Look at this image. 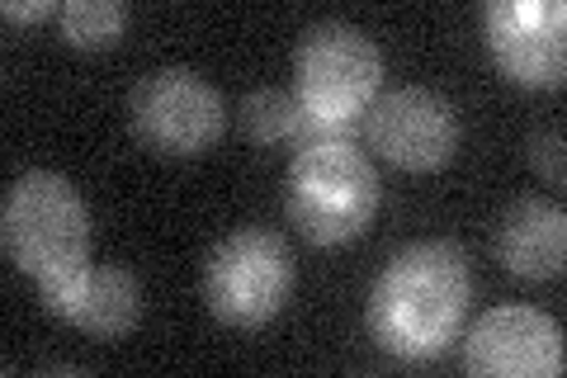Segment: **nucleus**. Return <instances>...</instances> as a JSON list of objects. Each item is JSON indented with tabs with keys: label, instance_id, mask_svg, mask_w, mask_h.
<instances>
[{
	"label": "nucleus",
	"instance_id": "1",
	"mask_svg": "<svg viewBox=\"0 0 567 378\" xmlns=\"http://www.w3.org/2000/svg\"><path fill=\"white\" fill-rule=\"evenodd\" d=\"M473 303V265L468 251L450 237H425L402 246L379 269L364 303L369 336L379 350L406 365L435 359L458 336Z\"/></svg>",
	"mask_w": 567,
	"mask_h": 378
},
{
	"label": "nucleus",
	"instance_id": "2",
	"mask_svg": "<svg viewBox=\"0 0 567 378\" xmlns=\"http://www.w3.org/2000/svg\"><path fill=\"white\" fill-rule=\"evenodd\" d=\"M0 246L33 284L71 279L91 265V208L58 171H24L6 190Z\"/></svg>",
	"mask_w": 567,
	"mask_h": 378
},
{
	"label": "nucleus",
	"instance_id": "3",
	"mask_svg": "<svg viewBox=\"0 0 567 378\" xmlns=\"http://www.w3.org/2000/svg\"><path fill=\"white\" fill-rule=\"evenodd\" d=\"M379 171L354 142H308L284 175V204L293 227L317 246L354 242L379 213Z\"/></svg>",
	"mask_w": 567,
	"mask_h": 378
},
{
	"label": "nucleus",
	"instance_id": "4",
	"mask_svg": "<svg viewBox=\"0 0 567 378\" xmlns=\"http://www.w3.org/2000/svg\"><path fill=\"white\" fill-rule=\"evenodd\" d=\"M383 85V52L360 24L317 20L293 48V95L317 119H364Z\"/></svg>",
	"mask_w": 567,
	"mask_h": 378
},
{
	"label": "nucleus",
	"instance_id": "5",
	"mask_svg": "<svg viewBox=\"0 0 567 378\" xmlns=\"http://www.w3.org/2000/svg\"><path fill=\"white\" fill-rule=\"evenodd\" d=\"M293 294V251L275 227H237L204 260V303L227 327H260Z\"/></svg>",
	"mask_w": 567,
	"mask_h": 378
},
{
	"label": "nucleus",
	"instance_id": "6",
	"mask_svg": "<svg viewBox=\"0 0 567 378\" xmlns=\"http://www.w3.org/2000/svg\"><path fill=\"white\" fill-rule=\"evenodd\" d=\"M128 123L142 147L162 156H199L227 129L223 95L194 67H152L128 90Z\"/></svg>",
	"mask_w": 567,
	"mask_h": 378
},
{
	"label": "nucleus",
	"instance_id": "7",
	"mask_svg": "<svg viewBox=\"0 0 567 378\" xmlns=\"http://www.w3.org/2000/svg\"><path fill=\"white\" fill-rule=\"evenodd\" d=\"M364 142L402 171H440L458 152V110L431 85H398L374 95L360 119Z\"/></svg>",
	"mask_w": 567,
	"mask_h": 378
},
{
	"label": "nucleus",
	"instance_id": "8",
	"mask_svg": "<svg viewBox=\"0 0 567 378\" xmlns=\"http://www.w3.org/2000/svg\"><path fill=\"white\" fill-rule=\"evenodd\" d=\"M563 327L525 303H496L473 317L464 369L477 378H554L563 374Z\"/></svg>",
	"mask_w": 567,
	"mask_h": 378
},
{
	"label": "nucleus",
	"instance_id": "9",
	"mask_svg": "<svg viewBox=\"0 0 567 378\" xmlns=\"http://www.w3.org/2000/svg\"><path fill=\"white\" fill-rule=\"evenodd\" d=\"M483 33L496 67L520 85H563L567 6L563 0H487Z\"/></svg>",
	"mask_w": 567,
	"mask_h": 378
},
{
	"label": "nucleus",
	"instance_id": "10",
	"mask_svg": "<svg viewBox=\"0 0 567 378\" xmlns=\"http://www.w3.org/2000/svg\"><path fill=\"white\" fill-rule=\"evenodd\" d=\"M43 308L52 317L71 321V327L91 331V336H123L137 327L142 317V279L128 265H85L71 279L39 284Z\"/></svg>",
	"mask_w": 567,
	"mask_h": 378
},
{
	"label": "nucleus",
	"instance_id": "11",
	"mask_svg": "<svg viewBox=\"0 0 567 378\" xmlns=\"http://www.w3.org/2000/svg\"><path fill=\"white\" fill-rule=\"evenodd\" d=\"M496 260L520 279H558L567 260V213L558 200L529 194L496 223Z\"/></svg>",
	"mask_w": 567,
	"mask_h": 378
},
{
	"label": "nucleus",
	"instance_id": "12",
	"mask_svg": "<svg viewBox=\"0 0 567 378\" xmlns=\"http://www.w3.org/2000/svg\"><path fill=\"white\" fill-rule=\"evenodd\" d=\"M303 100L293 95V90H284V85H256L251 95L241 100V129L251 142H260V147H275V142L284 137H298V129H303Z\"/></svg>",
	"mask_w": 567,
	"mask_h": 378
},
{
	"label": "nucleus",
	"instance_id": "13",
	"mask_svg": "<svg viewBox=\"0 0 567 378\" xmlns=\"http://www.w3.org/2000/svg\"><path fill=\"white\" fill-rule=\"evenodd\" d=\"M58 24L71 48H110L123 39L128 10H123L118 0H66Z\"/></svg>",
	"mask_w": 567,
	"mask_h": 378
},
{
	"label": "nucleus",
	"instance_id": "14",
	"mask_svg": "<svg viewBox=\"0 0 567 378\" xmlns=\"http://www.w3.org/2000/svg\"><path fill=\"white\" fill-rule=\"evenodd\" d=\"M529 161L548 185H563V129L558 123H544V129L529 133Z\"/></svg>",
	"mask_w": 567,
	"mask_h": 378
},
{
	"label": "nucleus",
	"instance_id": "15",
	"mask_svg": "<svg viewBox=\"0 0 567 378\" xmlns=\"http://www.w3.org/2000/svg\"><path fill=\"white\" fill-rule=\"evenodd\" d=\"M0 14H6L10 24H33V20H48V14H62V6L58 0H6Z\"/></svg>",
	"mask_w": 567,
	"mask_h": 378
}]
</instances>
